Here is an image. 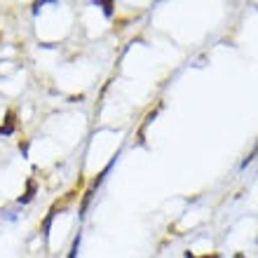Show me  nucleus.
Returning a JSON list of instances; mask_svg holds the SVG:
<instances>
[{"label":"nucleus","instance_id":"nucleus-1","mask_svg":"<svg viewBox=\"0 0 258 258\" xmlns=\"http://www.w3.org/2000/svg\"><path fill=\"white\" fill-rule=\"evenodd\" d=\"M108 169H110V164L106 167V169L99 174V176L92 181V185H89L87 190H85V195H82V202H80V216H85V211H87V207H89V202H92V197H94V192H96V188L101 185V181H103V176L108 174Z\"/></svg>","mask_w":258,"mask_h":258},{"label":"nucleus","instance_id":"nucleus-2","mask_svg":"<svg viewBox=\"0 0 258 258\" xmlns=\"http://www.w3.org/2000/svg\"><path fill=\"white\" fill-rule=\"evenodd\" d=\"M17 132V113H14L12 108L5 113V120H3V124H0V136H10Z\"/></svg>","mask_w":258,"mask_h":258},{"label":"nucleus","instance_id":"nucleus-6","mask_svg":"<svg viewBox=\"0 0 258 258\" xmlns=\"http://www.w3.org/2000/svg\"><path fill=\"white\" fill-rule=\"evenodd\" d=\"M19 150H24V155H26V150H28V143L24 141V143H19Z\"/></svg>","mask_w":258,"mask_h":258},{"label":"nucleus","instance_id":"nucleus-7","mask_svg":"<svg viewBox=\"0 0 258 258\" xmlns=\"http://www.w3.org/2000/svg\"><path fill=\"white\" fill-rule=\"evenodd\" d=\"M235 258H244V256H242V253H237V256H235Z\"/></svg>","mask_w":258,"mask_h":258},{"label":"nucleus","instance_id":"nucleus-3","mask_svg":"<svg viewBox=\"0 0 258 258\" xmlns=\"http://www.w3.org/2000/svg\"><path fill=\"white\" fill-rule=\"evenodd\" d=\"M35 190H38L35 178H28V181H26V190H24V195H19V204H28V202H31V200L35 197Z\"/></svg>","mask_w":258,"mask_h":258},{"label":"nucleus","instance_id":"nucleus-5","mask_svg":"<svg viewBox=\"0 0 258 258\" xmlns=\"http://www.w3.org/2000/svg\"><path fill=\"white\" fill-rule=\"evenodd\" d=\"M99 5H103V12H106V17H110V14H113V3H110V0H106V3H99Z\"/></svg>","mask_w":258,"mask_h":258},{"label":"nucleus","instance_id":"nucleus-4","mask_svg":"<svg viewBox=\"0 0 258 258\" xmlns=\"http://www.w3.org/2000/svg\"><path fill=\"white\" fill-rule=\"evenodd\" d=\"M78 249H80V235L73 239V246H71V251H68V258H75V256H78Z\"/></svg>","mask_w":258,"mask_h":258}]
</instances>
